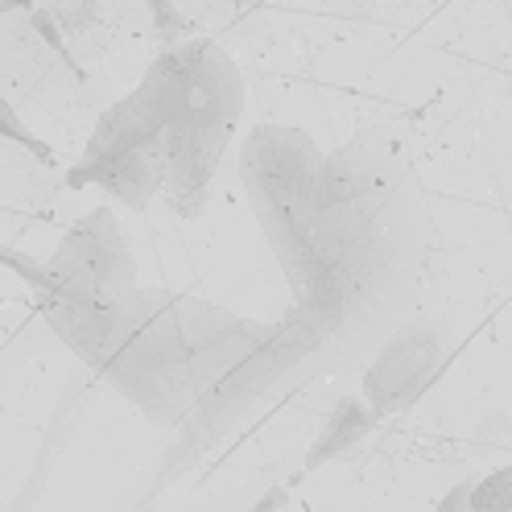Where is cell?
I'll list each match as a JSON object with an SVG mask.
<instances>
[{"instance_id":"cell-3","label":"cell","mask_w":512,"mask_h":512,"mask_svg":"<svg viewBox=\"0 0 512 512\" xmlns=\"http://www.w3.org/2000/svg\"><path fill=\"white\" fill-rule=\"evenodd\" d=\"M471 508L475 512H512V463L475 479L471 484Z\"/></svg>"},{"instance_id":"cell-4","label":"cell","mask_w":512,"mask_h":512,"mask_svg":"<svg viewBox=\"0 0 512 512\" xmlns=\"http://www.w3.org/2000/svg\"><path fill=\"white\" fill-rule=\"evenodd\" d=\"M471 484H475V479H463V484L438 504V512H475L471 508Z\"/></svg>"},{"instance_id":"cell-5","label":"cell","mask_w":512,"mask_h":512,"mask_svg":"<svg viewBox=\"0 0 512 512\" xmlns=\"http://www.w3.org/2000/svg\"><path fill=\"white\" fill-rule=\"evenodd\" d=\"M21 5H29V0H0V13H9V9H21Z\"/></svg>"},{"instance_id":"cell-1","label":"cell","mask_w":512,"mask_h":512,"mask_svg":"<svg viewBox=\"0 0 512 512\" xmlns=\"http://www.w3.org/2000/svg\"><path fill=\"white\" fill-rule=\"evenodd\" d=\"M442 360L446 356H442L434 331L413 327V331L397 335L368 372V397L376 405L372 418H380V413H389V409H401L418 393H426V384L434 380Z\"/></svg>"},{"instance_id":"cell-2","label":"cell","mask_w":512,"mask_h":512,"mask_svg":"<svg viewBox=\"0 0 512 512\" xmlns=\"http://www.w3.org/2000/svg\"><path fill=\"white\" fill-rule=\"evenodd\" d=\"M376 426V418L372 413L356 401V397H347V401H339V409L331 413V422H327V430H323V438H318L314 446H310V459H306V467H318V463H327V459H339V455H347L351 446H356L368 430Z\"/></svg>"}]
</instances>
